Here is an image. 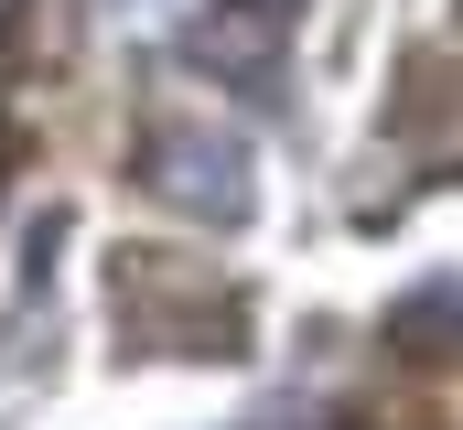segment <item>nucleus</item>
I'll use <instances>...</instances> for the list:
<instances>
[{"mask_svg":"<svg viewBox=\"0 0 463 430\" xmlns=\"http://www.w3.org/2000/svg\"><path fill=\"white\" fill-rule=\"evenodd\" d=\"M227 173H237V151H227V140H173V194H184V205L237 215V205H248V183H227Z\"/></svg>","mask_w":463,"mask_h":430,"instance_id":"f257e3e1","label":"nucleus"}]
</instances>
